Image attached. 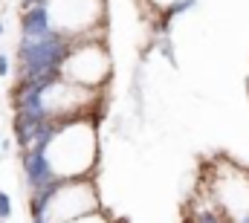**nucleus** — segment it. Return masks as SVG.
<instances>
[{
    "label": "nucleus",
    "mask_w": 249,
    "mask_h": 223,
    "mask_svg": "<svg viewBox=\"0 0 249 223\" xmlns=\"http://www.w3.org/2000/svg\"><path fill=\"white\" fill-rule=\"evenodd\" d=\"M35 154L50 183L90 177L99 166V119L84 116L55 125Z\"/></svg>",
    "instance_id": "obj_1"
},
{
    "label": "nucleus",
    "mask_w": 249,
    "mask_h": 223,
    "mask_svg": "<svg viewBox=\"0 0 249 223\" xmlns=\"http://www.w3.org/2000/svg\"><path fill=\"white\" fill-rule=\"evenodd\" d=\"M194 200L200 203L194 206V215L212 212L226 223H249V171L217 157L203 168Z\"/></svg>",
    "instance_id": "obj_2"
},
{
    "label": "nucleus",
    "mask_w": 249,
    "mask_h": 223,
    "mask_svg": "<svg viewBox=\"0 0 249 223\" xmlns=\"http://www.w3.org/2000/svg\"><path fill=\"white\" fill-rule=\"evenodd\" d=\"M29 212L32 223H72L78 218L102 212V200L90 177L58 180L29 194Z\"/></svg>",
    "instance_id": "obj_3"
},
{
    "label": "nucleus",
    "mask_w": 249,
    "mask_h": 223,
    "mask_svg": "<svg viewBox=\"0 0 249 223\" xmlns=\"http://www.w3.org/2000/svg\"><path fill=\"white\" fill-rule=\"evenodd\" d=\"M47 26L70 44L107 38V0H38Z\"/></svg>",
    "instance_id": "obj_4"
},
{
    "label": "nucleus",
    "mask_w": 249,
    "mask_h": 223,
    "mask_svg": "<svg viewBox=\"0 0 249 223\" xmlns=\"http://www.w3.org/2000/svg\"><path fill=\"white\" fill-rule=\"evenodd\" d=\"M58 75L81 87L105 90L113 75V56L107 50V38H87L70 44L67 56L58 64Z\"/></svg>",
    "instance_id": "obj_5"
},
{
    "label": "nucleus",
    "mask_w": 249,
    "mask_h": 223,
    "mask_svg": "<svg viewBox=\"0 0 249 223\" xmlns=\"http://www.w3.org/2000/svg\"><path fill=\"white\" fill-rule=\"evenodd\" d=\"M145 6H151V12L157 15V20H160V29L165 32L168 29V23L177 18V15H183L186 9H191L197 0H142Z\"/></svg>",
    "instance_id": "obj_6"
},
{
    "label": "nucleus",
    "mask_w": 249,
    "mask_h": 223,
    "mask_svg": "<svg viewBox=\"0 0 249 223\" xmlns=\"http://www.w3.org/2000/svg\"><path fill=\"white\" fill-rule=\"evenodd\" d=\"M12 212H15L12 197H9V191H3V188H0V221H9V218H12Z\"/></svg>",
    "instance_id": "obj_7"
},
{
    "label": "nucleus",
    "mask_w": 249,
    "mask_h": 223,
    "mask_svg": "<svg viewBox=\"0 0 249 223\" xmlns=\"http://www.w3.org/2000/svg\"><path fill=\"white\" fill-rule=\"evenodd\" d=\"M72 223H113L105 212H96V215H87V218H78V221H72Z\"/></svg>",
    "instance_id": "obj_8"
},
{
    "label": "nucleus",
    "mask_w": 249,
    "mask_h": 223,
    "mask_svg": "<svg viewBox=\"0 0 249 223\" xmlns=\"http://www.w3.org/2000/svg\"><path fill=\"white\" fill-rule=\"evenodd\" d=\"M9 70H12V61H9V56H3V53H0V78H6V75H9Z\"/></svg>",
    "instance_id": "obj_9"
},
{
    "label": "nucleus",
    "mask_w": 249,
    "mask_h": 223,
    "mask_svg": "<svg viewBox=\"0 0 249 223\" xmlns=\"http://www.w3.org/2000/svg\"><path fill=\"white\" fill-rule=\"evenodd\" d=\"M23 3H38V0H23Z\"/></svg>",
    "instance_id": "obj_10"
},
{
    "label": "nucleus",
    "mask_w": 249,
    "mask_h": 223,
    "mask_svg": "<svg viewBox=\"0 0 249 223\" xmlns=\"http://www.w3.org/2000/svg\"><path fill=\"white\" fill-rule=\"evenodd\" d=\"M0 223H6V221H0Z\"/></svg>",
    "instance_id": "obj_11"
}]
</instances>
